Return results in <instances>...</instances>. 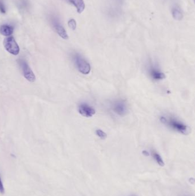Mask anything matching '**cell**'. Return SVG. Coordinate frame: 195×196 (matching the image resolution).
Segmentation results:
<instances>
[{
	"instance_id": "6da1fadb",
	"label": "cell",
	"mask_w": 195,
	"mask_h": 196,
	"mask_svg": "<svg viewBox=\"0 0 195 196\" xmlns=\"http://www.w3.org/2000/svg\"><path fill=\"white\" fill-rule=\"evenodd\" d=\"M160 120L164 125L183 135H188L190 132V128L188 126L172 116H162Z\"/></svg>"
},
{
	"instance_id": "7a4b0ae2",
	"label": "cell",
	"mask_w": 195,
	"mask_h": 196,
	"mask_svg": "<svg viewBox=\"0 0 195 196\" xmlns=\"http://www.w3.org/2000/svg\"><path fill=\"white\" fill-rule=\"evenodd\" d=\"M75 64L79 72L84 75H88L91 70V67L86 60L79 54H76L74 56Z\"/></svg>"
},
{
	"instance_id": "3957f363",
	"label": "cell",
	"mask_w": 195,
	"mask_h": 196,
	"mask_svg": "<svg viewBox=\"0 0 195 196\" xmlns=\"http://www.w3.org/2000/svg\"><path fill=\"white\" fill-rule=\"evenodd\" d=\"M111 108L115 114L121 116L125 115L128 111L126 102L122 99L115 100L112 103Z\"/></svg>"
},
{
	"instance_id": "277c9868",
	"label": "cell",
	"mask_w": 195,
	"mask_h": 196,
	"mask_svg": "<svg viewBox=\"0 0 195 196\" xmlns=\"http://www.w3.org/2000/svg\"><path fill=\"white\" fill-rule=\"evenodd\" d=\"M4 46L6 51L13 55H17L20 52V48L13 37H9L5 39Z\"/></svg>"
},
{
	"instance_id": "5b68a950",
	"label": "cell",
	"mask_w": 195,
	"mask_h": 196,
	"mask_svg": "<svg viewBox=\"0 0 195 196\" xmlns=\"http://www.w3.org/2000/svg\"><path fill=\"white\" fill-rule=\"evenodd\" d=\"M20 65L23 70L24 77L30 82H33L36 80L35 74L29 67V65L23 60H20Z\"/></svg>"
},
{
	"instance_id": "8992f818",
	"label": "cell",
	"mask_w": 195,
	"mask_h": 196,
	"mask_svg": "<svg viewBox=\"0 0 195 196\" xmlns=\"http://www.w3.org/2000/svg\"><path fill=\"white\" fill-rule=\"evenodd\" d=\"M79 112L81 115L86 118L92 117L96 113V111L91 106L85 103L80 104Z\"/></svg>"
},
{
	"instance_id": "52a82bcc",
	"label": "cell",
	"mask_w": 195,
	"mask_h": 196,
	"mask_svg": "<svg viewBox=\"0 0 195 196\" xmlns=\"http://www.w3.org/2000/svg\"><path fill=\"white\" fill-rule=\"evenodd\" d=\"M149 75L154 81H161L166 78V75L155 65H150L149 69Z\"/></svg>"
},
{
	"instance_id": "ba28073f",
	"label": "cell",
	"mask_w": 195,
	"mask_h": 196,
	"mask_svg": "<svg viewBox=\"0 0 195 196\" xmlns=\"http://www.w3.org/2000/svg\"><path fill=\"white\" fill-rule=\"evenodd\" d=\"M54 27L56 32L57 33L58 35H59L61 38L63 39L67 40L68 39V35L67 34L65 29H64L63 27L61 24L58 23L57 21L54 22Z\"/></svg>"
},
{
	"instance_id": "9c48e42d",
	"label": "cell",
	"mask_w": 195,
	"mask_h": 196,
	"mask_svg": "<svg viewBox=\"0 0 195 196\" xmlns=\"http://www.w3.org/2000/svg\"><path fill=\"white\" fill-rule=\"evenodd\" d=\"M69 3L76 7L77 11L81 14L85 8V4L84 0H67Z\"/></svg>"
},
{
	"instance_id": "30bf717a",
	"label": "cell",
	"mask_w": 195,
	"mask_h": 196,
	"mask_svg": "<svg viewBox=\"0 0 195 196\" xmlns=\"http://www.w3.org/2000/svg\"><path fill=\"white\" fill-rule=\"evenodd\" d=\"M14 31V28L12 26L8 25H3L0 27V33L5 36H9L12 35Z\"/></svg>"
},
{
	"instance_id": "8fae6325",
	"label": "cell",
	"mask_w": 195,
	"mask_h": 196,
	"mask_svg": "<svg viewBox=\"0 0 195 196\" xmlns=\"http://www.w3.org/2000/svg\"><path fill=\"white\" fill-rule=\"evenodd\" d=\"M172 14L173 18L176 20L180 21L183 18V14L181 10L178 6H175L172 9Z\"/></svg>"
},
{
	"instance_id": "7c38bea8",
	"label": "cell",
	"mask_w": 195,
	"mask_h": 196,
	"mask_svg": "<svg viewBox=\"0 0 195 196\" xmlns=\"http://www.w3.org/2000/svg\"><path fill=\"white\" fill-rule=\"evenodd\" d=\"M152 155L159 165H160V166H164L165 165L164 162L159 154H158L155 151H152Z\"/></svg>"
},
{
	"instance_id": "4fadbf2b",
	"label": "cell",
	"mask_w": 195,
	"mask_h": 196,
	"mask_svg": "<svg viewBox=\"0 0 195 196\" xmlns=\"http://www.w3.org/2000/svg\"><path fill=\"white\" fill-rule=\"evenodd\" d=\"M96 134L97 136L102 140H104L107 138V134L101 129H97L96 130Z\"/></svg>"
},
{
	"instance_id": "5bb4252c",
	"label": "cell",
	"mask_w": 195,
	"mask_h": 196,
	"mask_svg": "<svg viewBox=\"0 0 195 196\" xmlns=\"http://www.w3.org/2000/svg\"><path fill=\"white\" fill-rule=\"evenodd\" d=\"M68 26H69V28L72 30H75L76 28V26H77V24H76V21H75V20L74 19H70L68 21Z\"/></svg>"
},
{
	"instance_id": "9a60e30c",
	"label": "cell",
	"mask_w": 195,
	"mask_h": 196,
	"mask_svg": "<svg viewBox=\"0 0 195 196\" xmlns=\"http://www.w3.org/2000/svg\"><path fill=\"white\" fill-rule=\"evenodd\" d=\"M0 193L1 194H4L5 193V189H4V185H3V184H2V180H1V177H0Z\"/></svg>"
},
{
	"instance_id": "2e32d148",
	"label": "cell",
	"mask_w": 195,
	"mask_h": 196,
	"mask_svg": "<svg viewBox=\"0 0 195 196\" xmlns=\"http://www.w3.org/2000/svg\"><path fill=\"white\" fill-rule=\"evenodd\" d=\"M0 11L2 13H5V12H6L5 6L1 2H0Z\"/></svg>"
},
{
	"instance_id": "e0dca14e",
	"label": "cell",
	"mask_w": 195,
	"mask_h": 196,
	"mask_svg": "<svg viewBox=\"0 0 195 196\" xmlns=\"http://www.w3.org/2000/svg\"><path fill=\"white\" fill-rule=\"evenodd\" d=\"M142 153H143L144 156H149V152L147 151V150H144V151H143Z\"/></svg>"
},
{
	"instance_id": "ac0fdd59",
	"label": "cell",
	"mask_w": 195,
	"mask_h": 196,
	"mask_svg": "<svg viewBox=\"0 0 195 196\" xmlns=\"http://www.w3.org/2000/svg\"></svg>"
}]
</instances>
